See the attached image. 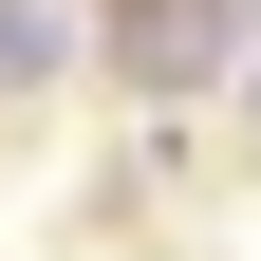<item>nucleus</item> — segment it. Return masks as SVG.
Instances as JSON below:
<instances>
[{
  "label": "nucleus",
  "instance_id": "f257e3e1",
  "mask_svg": "<svg viewBox=\"0 0 261 261\" xmlns=\"http://www.w3.org/2000/svg\"><path fill=\"white\" fill-rule=\"evenodd\" d=\"M0 75H56V0H0Z\"/></svg>",
  "mask_w": 261,
  "mask_h": 261
}]
</instances>
